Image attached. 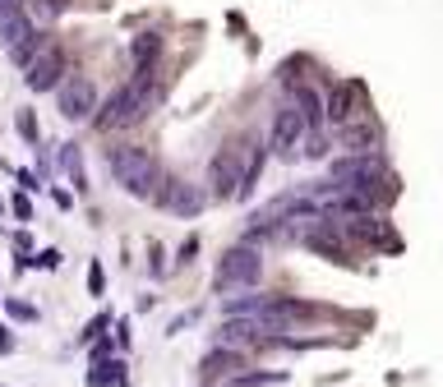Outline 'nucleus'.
<instances>
[{
  "label": "nucleus",
  "mask_w": 443,
  "mask_h": 387,
  "mask_svg": "<svg viewBox=\"0 0 443 387\" xmlns=\"http://www.w3.org/2000/svg\"><path fill=\"white\" fill-rule=\"evenodd\" d=\"M194 249H199V240H194V235H189V240L180 244V263H189V258H194Z\"/></svg>",
  "instance_id": "obj_24"
},
{
  "label": "nucleus",
  "mask_w": 443,
  "mask_h": 387,
  "mask_svg": "<svg viewBox=\"0 0 443 387\" xmlns=\"http://www.w3.org/2000/svg\"><path fill=\"white\" fill-rule=\"evenodd\" d=\"M23 0H0V10H19Z\"/></svg>",
  "instance_id": "obj_27"
},
{
  "label": "nucleus",
  "mask_w": 443,
  "mask_h": 387,
  "mask_svg": "<svg viewBox=\"0 0 443 387\" xmlns=\"http://www.w3.org/2000/svg\"><path fill=\"white\" fill-rule=\"evenodd\" d=\"M60 10H65V0H37V5H33V14H37V19H55Z\"/></svg>",
  "instance_id": "obj_18"
},
{
  "label": "nucleus",
  "mask_w": 443,
  "mask_h": 387,
  "mask_svg": "<svg viewBox=\"0 0 443 387\" xmlns=\"http://www.w3.org/2000/svg\"><path fill=\"white\" fill-rule=\"evenodd\" d=\"M310 134V125H305V115H300V106L291 101V106L277 111V120H273V134H268V143H273V153H287V148H296L300 139Z\"/></svg>",
  "instance_id": "obj_6"
},
{
  "label": "nucleus",
  "mask_w": 443,
  "mask_h": 387,
  "mask_svg": "<svg viewBox=\"0 0 443 387\" xmlns=\"http://www.w3.org/2000/svg\"><path fill=\"white\" fill-rule=\"evenodd\" d=\"M88 290H93V295H102V290H107V272H102L97 263L88 267Z\"/></svg>",
  "instance_id": "obj_21"
},
{
  "label": "nucleus",
  "mask_w": 443,
  "mask_h": 387,
  "mask_svg": "<svg viewBox=\"0 0 443 387\" xmlns=\"http://www.w3.org/2000/svg\"><path fill=\"white\" fill-rule=\"evenodd\" d=\"M259 332H268L264 318H259V323L254 318H240V323L226 318V323H222V332H217V346H231V351H236V346H259V342H264Z\"/></svg>",
  "instance_id": "obj_12"
},
{
  "label": "nucleus",
  "mask_w": 443,
  "mask_h": 387,
  "mask_svg": "<svg viewBox=\"0 0 443 387\" xmlns=\"http://www.w3.org/2000/svg\"><path fill=\"white\" fill-rule=\"evenodd\" d=\"M153 203H162L176 217H194V212H203V189L199 185H166V189H157Z\"/></svg>",
  "instance_id": "obj_7"
},
{
  "label": "nucleus",
  "mask_w": 443,
  "mask_h": 387,
  "mask_svg": "<svg viewBox=\"0 0 443 387\" xmlns=\"http://www.w3.org/2000/svg\"><path fill=\"white\" fill-rule=\"evenodd\" d=\"M250 139H226V143L212 153V162H208V185H212V194L217 199H236V185H240V176H245V162H250Z\"/></svg>",
  "instance_id": "obj_2"
},
{
  "label": "nucleus",
  "mask_w": 443,
  "mask_h": 387,
  "mask_svg": "<svg viewBox=\"0 0 443 387\" xmlns=\"http://www.w3.org/2000/svg\"><path fill=\"white\" fill-rule=\"evenodd\" d=\"M93 387H111V383H121V365H102L97 374H88Z\"/></svg>",
  "instance_id": "obj_17"
},
{
  "label": "nucleus",
  "mask_w": 443,
  "mask_h": 387,
  "mask_svg": "<svg viewBox=\"0 0 443 387\" xmlns=\"http://www.w3.org/2000/svg\"><path fill=\"white\" fill-rule=\"evenodd\" d=\"M203 383H212V378H236L245 369V355L240 351H231V346H217L212 355H203Z\"/></svg>",
  "instance_id": "obj_11"
},
{
  "label": "nucleus",
  "mask_w": 443,
  "mask_h": 387,
  "mask_svg": "<svg viewBox=\"0 0 443 387\" xmlns=\"http://www.w3.org/2000/svg\"><path fill=\"white\" fill-rule=\"evenodd\" d=\"M10 351H14V337H10L5 328H0V355H10Z\"/></svg>",
  "instance_id": "obj_26"
},
{
  "label": "nucleus",
  "mask_w": 443,
  "mask_h": 387,
  "mask_svg": "<svg viewBox=\"0 0 443 387\" xmlns=\"http://www.w3.org/2000/svg\"><path fill=\"white\" fill-rule=\"evenodd\" d=\"M291 97H296V106H300V115H305V125H310V129H319V120H328V106H323V97L310 88V83H296V88H291Z\"/></svg>",
  "instance_id": "obj_13"
},
{
  "label": "nucleus",
  "mask_w": 443,
  "mask_h": 387,
  "mask_svg": "<svg viewBox=\"0 0 443 387\" xmlns=\"http://www.w3.org/2000/svg\"><path fill=\"white\" fill-rule=\"evenodd\" d=\"M93 111H97V92H93V78L69 74L65 83H60V115H65V120H88Z\"/></svg>",
  "instance_id": "obj_4"
},
{
  "label": "nucleus",
  "mask_w": 443,
  "mask_h": 387,
  "mask_svg": "<svg viewBox=\"0 0 443 387\" xmlns=\"http://www.w3.org/2000/svg\"><path fill=\"white\" fill-rule=\"evenodd\" d=\"M107 166H111V176H116V185H121L125 194H134V199H157L162 166H157V157L148 153V148H130V143L111 148Z\"/></svg>",
  "instance_id": "obj_1"
},
{
  "label": "nucleus",
  "mask_w": 443,
  "mask_h": 387,
  "mask_svg": "<svg viewBox=\"0 0 443 387\" xmlns=\"http://www.w3.org/2000/svg\"><path fill=\"white\" fill-rule=\"evenodd\" d=\"M23 83H28L33 92H51L55 83H65V55H60V46H46L33 65H28Z\"/></svg>",
  "instance_id": "obj_5"
},
{
  "label": "nucleus",
  "mask_w": 443,
  "mask_h": 387,
  "mask_svg": "<svg viewBox=\"0 0 443 387\" xmlns=\"http://www.w3.org/2000/svg\"><path fill=\"white\" fill-rule=\"evenodd\" d=\"M37 263H42V267H60V249H42V254H37Z\"/></svg>",
  "instance_id": "obj_23"
},
{
  "label": "nucleus",
  "mask_w": 443,
  "mask_h": 387,
  "mask_svg": "<svg viewBox=\"0 0 443 387\" xmlns=\"http://www.w3.org/2000/svg\"><path fill=\"white\" fill-rule=\"evenodd\" d=\"M355 101H360V83H337V88L328 92V120L332 125H346V120H355L360 111H355Z\"/></svg>",
  "instance_id": "obj_10"
},
{
  "label": "nucleus",
  "mask_w": 443,
  "mask_h": 387,
  "mask_svg": "<svg viewBox=\"0 0 443 387\" xmlns=\"http://www.w3.org/2000/svg\"><path fill=\"white\" fill-rule=\"evenodd\" d=\"M5 309H10L14 318H37V309H33V304H19V300H10V304H5Z\"/></svg>",
  "instance_id": "obj_22"
},
{
  "label": "nucleus",
  "mask_w": 443,
  "mask_h": 387,
  "mask_svg": "<svg viewBox=\"0 0 443 387\" xmlns=\"http://www.w3.org/2000/svg\"><path fill=\"white\" fill-rule=\"evenodd\" d=\"M19 134L28 139V143H37V120H33V111H19Z\"/></svg>",
  "instance_id": "obj_19"
},
{
  "label": "nucleus",
  "mask_w": 443,
  "mask_h": 387,
  "mask_svg": "<svg viewBox=\"0 0 443 387\" xmlns=\"http://www.w3.org/2000/svg\"><path fill=\"white\" fill-rule=\"evenodd\" d=\"M37 37V28H33V19H28V14H23V5L19 10H0V42L10 46H23V42H33Z\"/></svg>",
  "instance_id": "obj_9"
},
{
  "label": "nucleus",
  "mask_w": 443,
  "mask_h": 387,
  "mask_svg": "<svg viewBox=\"0 0 443 387\" xmlns=\"http://www.w3.org/2000/svg\"><path fill=\"white\" fill-rule=\"evenodd\" d=\"M157 55H162V37H157V33H139V37L130 42L134 69H153V65H157Z\"/></svg>",
  "instance_id": "obj_14"
},
{
  "label": "nucleus",
  "mask_w": 443,
  "mask_h": 387,
  "mask_svg": "<svg viewBox=\"0 0 443 387\" xmlns=\"http://www.w3.org/2000/svg\"><path fill=\"white\" fill-rule=\"evenodd\" d=\"M259 276H264V258H259L254 244H231L217 263V290H236V286H254Z\"/></svg>",
  "instance_id": "obj_3"
},
{
  "label": "nucleus",
  "mask_w": 443,
  "mask_h": 387,
  "mask_svg": "<svg viewBox=\"0 0 443 387\" xmlns=\"http://www.w3.org/2000/svg\"><path fill=\"white\" fill-rule=\"evenodd\" d=\"M342 148H346L351 157H369V153H379V125H374V120H365V115L346 120V125H342Z\"/></svg>",
  "instance_id": "obj_8"
},
{
  "label": "nucleus",
  "mask_w": 443,
  "mask_h": 387,
  "mask_svg": "<svg viewBox=\"0 0 443 387\" xmlns=\"http://www.w3.org/2000/svg\"><path fill=\"white\" fill-rule=\"evenodd\" d=\"M305 153H310V157H323V153H328V143H323V134H305Z\"/></svg>",
  "instance_id": "obj_20"
},
{
  "label": "nucleus",
  "mask_w": 443,
  "mask_h": 387,
  "mask_svg": "<svg viewBox=\"0 0 443 387\" xmlns=\"http://www.w3.org/2000/svg\"><path fill=\"white\" fill-rule=\"evenodd\" d=\"M282 378H287L282 369H277V374H273V369H268V374H245V369H240V374L231 378V387H268V383H282Z\"/></svg>",
  "instance_id": "obj_16"
},
{
  "label": "nucleus",
  "mask_w": 443,
  "mask_h": 387,
  "mask_svg": "<svg viewBox=\"0 0 443 387\" xmlns=\"http://www.w3.org/2000/svg\"><path fill=\"white\" fill-rule=\"evenodd\" d=\"M14 212H19V217H23V221L33 217V208H28V199H19V194H14Z\"/></svg>",
  "instance_id": "obj_25"
},
{
  "label": "nucleus",
  "mask_w": 443,
  "mask_h": 387,
  "mask_svg": "<svg viewBox=\"0 0 443 387\" xmlns=\"http://www.w3.org/2000/svg\"><path fill=\"white\" fill-rule=\"evenodd\" d=\"M60 162H65V171H69V185L83 194V189H88V176H83V157H79V148L74 143H60Z\"/></svg>",
  "instance_id": "obj_15"
}]
</instances>
